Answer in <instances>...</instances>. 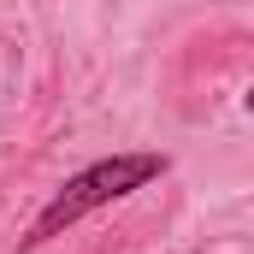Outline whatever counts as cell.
<instances>
[{
	"instance_id": "1",
	"label": "cell",
	"mask_w": 254,
	"mask_h": 254,
	"mask_svg": "<svg viewBox=\"0 0 254 254\" xmlns=\"http://www.w3.org/2000/svg\"><path fill=\"white\" fill-rule=\"evenodd\" d=\"M166 172H172V160H166V154H154V148L107 154V160H95V166L71 172L60 190L42 201V213L30 219V231L18 237V254H30V249H42V243H54V237H65V231H71V225H83L89 213H101V207H113V201H125V195L160 184Z\"/></svg>"
}]
</instances>
